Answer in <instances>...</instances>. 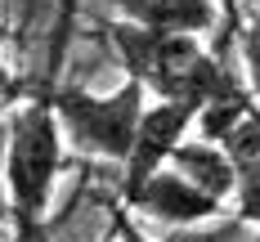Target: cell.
I'll return each instance as SVG.
<instances>
[{"label":"cell","instance_id":"cell-1","mask_svg":"<svg viewBox=\"0 0 260 242\" xmlns=\"http://www.w3.org/2000/svg\"><path fill=\"white\" fill-rule=\"evenodd\" d=\"M104 31L121 58V67H126V77L139 81L144 90H153L157 99H184L198 108L207 99L242 90V81L229 72V63L220 54L202 50L198 36L153 31V27L126 23V18H108Z\"/></svg>","mask_w":260,"mask_h":242},{"label":"cell","instance_id":"cell-2","mask_svg":"<svg viewBox=\"0 0 260 242\" xmlns=\"http://www.w3.org/2000/svg\"><path fill=\"white\" fill-rule=\"evenodd\" d=\"M58 170H63V130L41 94L14 117H5V193H9V220L18 229L45 220Z\"/></svg>","mask_w":260,"mask_h":242},{"label":"cell","instance_id":"cell-3","mask_svg":"<svg viewBox=\"0 0 260 242\" xmlns=\"http://www.w3.org/2000/svg\"><path fill=\"white\" fill-rule=\"evenodd\" d=\"M144 94L148 90L126 77V85H117L112 94H90V90H77V85H58V90L45 94V103L58 117V130L68 134L81 153L126 161L139 112H144Z\"/></svg>","mask_w":260,"mask_h":242},{"label":"cell","instance_id":"cell-4","mask_svg":"<svg viewBox=\"0 0 260 242\" xmlns=\"http://www.w3.org/2000/svg\"><path fill=\"white\" fill-rule=\"evenodd\" d=\"M193 112L198 108L184 103V99H157V103H144L139 112V126H135V139H130V153H126V175H121V193H117V202L130 206V197L139 193V184L166 166L171 157V148L180 144L188 126H193Z\"/></svg>","mask_w":260,"mask_h":242},{"label":"cell","instance_id":"cell-5","mask_svg":"<svg viewBox=\"0 0 260 242\" xmlns=\"http://www.w3.org/2000/svg\"><path fill=\"white\" fill-rule=\"evenodd\" d=\"M126 211H139V215H148V220H157V224L180 229V224H202V220L229 215V202L202 193L198 184H188L180 170L161 166V170H153V175L139 184V193L130 197Z\"/></svg>","mask_w":260,"mask_h":242},{"label":"cell","instance_id":"cell-6","mask_svg":"<svg viewBox=\"0 0 260 242\" xmlns=\"http://www.w3.org/2000/svg\"><path fill=\"white\" fill-rule=\"evenodd\" d=\"M117 18L153 31H184V36H211L220 27L215 0H99Z\"/></svg>","mask_w":260,"mask_h":242},{"label":"cell","instance_id":"cell-7","mask_svg":"<svg viewBox=\"0 0 260 242\" xmlns=\"http://www.w3.org/2000/svg\"><path fill=\"white\" fill-rule=\"evenodd\" d=\"M166 166L180 170L188 184H198L202 193L220 197V202H229V193H234V161L224 157V148L211 144V139H188L184 134L180 144L171 148Z\"/></svg>","mask_w":260,"mask_h":242},{"label":"cell","instance_id":"cell-8","mask_svg":"<svg viewBox=\"0 0 260 242\" xmlns=\"http://www.w3.org/2000/svg\"><path fill=\"white\" fill-rule=\"evenodd\" d=\"M256 94L242 85V90H234V94H220V99H207V103H198V112H193V126H198V139H211V144H220L224 134L234 130V121L247 112V103H251Z\"/></svg>","mask_w":260,"mask_h":242},{"label":"cell","instance_id":"cell-9","mask_svg":"<svg viewBox=\"0 0 260 242\" xmlns=\"http://www.w3.org/2000/svg\"><path fill=\"white\" fill-rule=\"evenodd\" d=\"M220 148H224V157L234 161V166L260 157V94L247 103V112L234 121V130L220 139Z\"/></svg>","mask_w":260,"mask_h":242},{"label":"cell","instance_id":"cell-10","mask_svg":"<svg viewBox=\"0 0 260 242\" xmlns=\"http://www.w3.org/2000/svg\"><path fill=\"white\" fill-rule=\"evenodd\" d=\"M234 36L242 45V63H247V90L260 94V14H242Z\"/></svg>","mask_w":260,"mask_h":242},{"label":"cell","instance_id":"cell-11","mask_svg":"<svg viewBox=\"0 0 260 242\" xmlns=\"http://www.w3.org/2000/svg\"><path fill=\"white\" fill-rule=\"evenodd\" d=\"M242 229H247V224L229 211V215H220L215 229H188V224H180L166 242H238V238H242Z\"/></svg>","mask_w":260,"mask_h":242},{"label":"cell","instance_id":"cell-12","mask_svg":"<svg viewBox=\"0 0 260 242\" xmlns=\"http://www.w3.org/2000/svg\"><path fill=\"white\" fill-rule=\"evenodd\" d=\"M215 5H220V27H215V50H211V54L224 58V50H229V41H234L238 23H242V0H215Z\"/></svg>","mask_w":260,"mask_h":242},{"label":"cell","instance_id":"cell-13","mask_svg":"<svg viewBox=\"0 0 260 242\" xmlns=\"http://www.w3.org/2000/svg\"><path fill=\"white\" fill-rule=\"evenodd\" d=\"M108 242H153V238L135 224V215H130L121 202H112V229H108Z\"/></svg>","mask_w":260,"mask_h":242},{"label":"cell","instance_id":"cell-14","mask_svg":"<svg viewBox=\"0 0 260 242\" xmlns=\"http://www.w3.org/2000/svg\"><path fill=\"white\" fill-rule=\"evenodd\" d=\"M9 220V193H5V121H0V224Z\"/></svg>","mask_w":260,"mask_h":242},{"label":"cell","instance_id":"cell-15","mask_svg":"<svg viewBox=\"0 0 260 242\" xmlns=\"http://www.w3.org/2000/svg\"><path fill=\"white\" fill-rule=\"evenodd\" d=\"M9 94H14V77H9V67L0 63V103H5Z\"/></svg>","mask_w":260,"mask_h":242},{"label":"cell","instance_id":"cell-16","mask_svg":"<svg viewBox=\"0 0 260 242\" xmlns=\"http://www.w3.org/2000/svg\"><path fill=\"white\" fill-rule=\"evenodd\" d=\"M0 242H23V229H18V233H14V238H0Z\"/></svg>","mask_w":260,"mask_h":242},{"label":"cell","instance_id":"cell-17","mask_svg":"<svg viewBox=\"0 0 260 242\" xmlns=\"http://www.w3.org/2000/svg\"><path fill=\"white\" fill-rule=\"evenodd\" d=\"M5 36H9V27H5V23H0V41H5Z\"/></svg>","mask_w":260,"mask_h":242}]
</instances>
